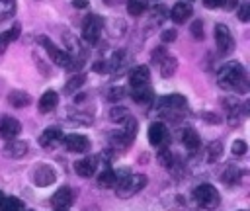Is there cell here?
I'll list each match as a JSON object with an SVG mask.
<instances>
[{"mask_svg":"<svg viewBox=\"0 0 250 211\" xmlns=\"http://www.w3.org/2000/svg\"><path fill=\"white\" fill-rule=\"evenodd\" d=\"M219 86L229 92H246V72L240 63H227L219 70Z\"/></svg>","mask_w":250,"mask_h":211,"instance_id":"obj_1","label":"cell"},{"mask_svg":"<svg viewBox=\"0 0 250 211\" xmlns=\"http://www.w3.org/2000/svg\"><path fill=\"white\" fill-rule=\"evenodd\" d=\"M146 186L145 174H131L127 168L115 170V191L117 197H133L137 191H141Z\"/></svg>","mask_w":250,"mask_h":211,"instance_id":"obj_2","label":"cell"},{"mask_svg":"<svg viewBox=\"0 0 250 211\" xmlns=\"http://www.w3.org/2000/svg\"><path fill=\"white\" fill-rule=\"evenodd\" d=\"M37 41L41 43V47L47 51V55L51 57V61H53L55 64L64 66V68H68V66H70V55H68L64 49L57 47V45H55L49 37H45V35H39V37H37Z\"/></svg>","mask_w":250,"mask_h":211,"instance_id":"obj_3","label":"cell"},{"mask_svg":"<svg viewBox=\"0 0 250 211\" xmlns=\"http://www.w3.org/2000/svg\"><path fill=\"white\" fill-rule=\"evenodd\" d=\"M193 199H195V203L199 207H215L221 201L217 188L211 186V184H199L193 190Z\"/></svg>","mask_w":250,"mask_h":211,"instance_id":"obj_4","label":"cell"},{"mask_svg":"<svg viewBox=\"0 0 250 211\" xmlns=\"http://www.w3.org/2000/svg\"><path fill=\"white\" fill-rule=\"evenodd\" d=\"M148 143L158 148H166V145L170 143V131L162 121H154L148 125Z\"/></svg>","mask_w":250,"mask_h":211,"instance_id":"obj_5","label":"cell"},{"mask_svg":"<svg viewBox=\"0 0 250 211\" xmlns=\"http://www.w3.org/2000/svg\"><path fill=\"white\" fill-rule=\"evenodd\" d=\"M213 33H215V43H217L219 53H221V55L230 53L232 47H234V39H232V35H230V29H229L225 23H217L215 29H213Z\"/></svg>","mask_w":250,"mask_h":211,"instance_id":"obj_6","label":"cell"},{"mask_svg":"<svg viewBox=\"0 0 250 211\" xmlns=\"http://www.w3.org/2000/svg\"><path fill=\"white\" fill-rule=\"evenodd\" d=\"M102 27H104V20L100 16H90L82 27V37L88 43H96L102 35Z\"/></svg>","mask_w":250,"mask_h":211,"instance_id":"obj_7","label":"cell"},{"mask_svg":"<svg viewBox=\"0 0 250 211\" xmlns=\"http://www.w3.org/2000/svg\"><path fill=\"white\" fill-rule=\"evenodd\" d=\"M31 180H33L35 186L45 188V186H51L57 180V172L49 164H39V166H35V170L31 174Z\"/></svg>","mask_w":250,"mask_h":211,"instance_id":"obj_8","label":"cell"},{"mask_svg":"<svg viewBox=\"0 0 250 211\" xmlns=\"http://www.w3.org/2000/svg\"><path fill=\"white\" fill-rule=\"evenodd\" d=\"M21 133V123L16 117H2L0 121V139L14 141Z\"/></svg>","mask_w":250,"mask_h":211,"instance_id":"obj_9","label":"cell"},{"mask_svg":"<svg viewBox=\"0 0 250 211\" xmlns=\"http://www.w3.org/2000/svg\"><path fill=\"white\" fill-rule=\"evenodd\" d=\"M62 143H64V147L70 150V152H86L88 148H90V141H88V137H84V135H78V133H70V135H66V137H62Z\"/></svg>","mask_w":250,"mask_h":211,"instance_id":"obj_10","label":"cell"},{"mask_svg":"<svg viewBox=\"0 0 250 211\" xmlns=\"http://www.w3.org/2000/svg\"><path fill=\"white\" fill-rule=\"evenodd\" d=\"M74 170L82 178H92L96 174V170H98V156H86L82 160H76Z\"/></svg>","mask_w":250,"mask_h":211,"instance_id":"obj_11","label":"cell"},{"mask_svg":"<svg viewBox=\"0 0 250 211\" xmlns=\"http://www.w3.org/2000/svg\"><path fill=\"white\" fill-rule=\"evenodd\" d=\"M72 199H74L72 190L64 186V188H59V190L53 193V197H51V205L57 207V209H61V211H64V207H70V205H72Z\"/></svg>","mask_w":250,"mask_h":211,"instance_id":"obj_12","label":"cell"},{"mask_svg":"<svg viewBox=\"0 0 250 211\" xmlns=\"http://www.w3.org/2000/svg\"><path fill=\"white\" fill-rule=\"evenodd\" d=\"M129 82H131L133 88L148 86V82H150V70H148V66H145V64L135 66L131 70V74H129Z\"/></svg>","mask_w":250,"mask_h":211,"instance_id":"obj_13","label":"cell"},{"mask_svg":"<svg viewBox=\"0 0 250 211\" xmlns=\"http://www.w3.org/2000/svg\"><path fill=\"white\" fill-rule=\"evenodd\" d=\"M62 131L61 129H57V127H49V129H45L43 131V135L39 137V145L43 147V148H55L59 143H62Z\"/></svg>","mask_w":250,"mask_h":211,"instance_id":"obj_14","label":"cell"},{"mask_svg":"<svg viewBox=\"0 0 250 211\" xmlns=\"http://www.w3.org/2000/svg\"><path fill=\"white\" fill-rule=\"evenodd\" d=\"M191 14H193V8H191L189 2H176V4L172 6V10H170V18H172L176 23L188 21V20L191 18Z\"/></svg>","mask_w":250,"mask_h":211,"instance_id":"obj_15","label":"cell"},{"mask_svg":"<svg viewBox=\"0 0 250 211\" xmlns=\"http://www.w3.org/2000/svg\"><path fill=\"white\" fill-rule=\"evenodd\" d=\"M57 104H59V94L55 90H47V92L41 94L37 107H39L41 113H47V111H53L57 107Z\"/></svg>","mask_w":250,"mask_h":211,"instance_id":"obj_16","label":"cell"},{"mask_svg":"<svg viewBox=\"0 0 250 211\" xmlns=\"http://www.w3.org/2000/svg\"><path fill=\"white\" fill-rule=\"evenodd\" d=\"M182 143H184V147H186L188 150L195 152V150L199 148V145H201L199 133H197L195 129H191V127H186V129L182 131Z\"/></svg>","mask_w":250,"mask_h":211,"instance_id":"obj_17","label":"cell"},{"mask_svg":"<svg viewBox=\"0 0 250 211\" xmlns=\"http://www.w3.org/2000/svg\"><path fill=\"white\" fill-rule=\"evenodd\" d=\"M27 152V143L23 141H8L4 145V154L10 158H21Z\"/></svg>","mask_w":250,"mask_h":211,"instance_id":"obj_18","label":"cell"},{"mask_svg":"<svg viewBox=\"0 0 250 211\" xmlns=\"http://www.w3.org/2000/svg\"><path fill=\"white\" fill-rule=\"evenodd\" d=\"M158 107H168V109H184L186 107V98L180 94H170V96H162L158 100Z\"/></svg>","mask_w":250,"mask_h":211,"instance_id":"obj_19","label":"cell"},{"mask_svg":"<svg viewBox=\"0 0 250 211\" xmlns=\"http://www.w3.org/2000/svg\"><path fill=\"white\" fill-rule=\"evenodd\" d=\"M158 64H160V74L164 78H172L176 74V70H178V59L172 57V55H166Z\"/></svg>","mask_w":250,"mask_h":211,"instance_id":"obj_20","label":"cell"},{"mask_svg":"<svg viewBox=\"0 0 250 211\" xmlns=\"http://www.w3.org/2000/svg\"><path fill=\"white\" fill-rule=\"evenodd\" d=\"M8 102H10V106H14V107H25V106H29L31 96H29L27 92H23V90H12V92L8 94Z\"/></svg>","mask_w":250,"mask_h":211,"instance_id":"obj_21","label":"cell"},{"mask_svg":"<svg viewBox=\"0 0 250 211\" xmlns=\"http://www.w3.org/2000/svg\"><path fill=\"white\" fill-rule=\"evenodd\" d=\"M96 182H98V186H100V188H105V190L115 188V170H111V168L102 170V172H100V176L96 178Z\"/></svg>","mask_w":250,"mask_h":211,"instance_id":"obj_22","label":"cell"},{"mask_svg":"<svg viewBox=\"0 0 250 211\" xmlns=\"http://www.w3.org/2000/svg\"><path fill=\"white\" fill-rule=\"evenodd\" d=\"M84 82H86V76H84V74H74V76H70L68 82L64 84L62 92H64V94H74V92H78V90L82 88Z\"/></svg>","mask_w":250,"mask_h":211,"instance_id":"obj_23","label":"cell"},{"mask_svg":"<svg viewBox=\"0 0 250 211\" xmlns=\"http://www.w3.org/2000/svg\"><path fill=\"white\" fill-rule=\"evenodd\" d=\"M148 8V0H127V12L131 16H141Z\"/></svg>","mask_w":250,"mask_h":211,"instance_id":"obj_24","label":"cell"},{"mask_svg":"<svg viewBox=\"0 0 250 211\" xmlns=\"http://www.w3.org/2000/svg\"><path fill=\"white\" fill-rule=\"evenodd\" d=\"M133 100H135L137 104H148V102L152 100V92H150V88H148V86L135 88V92H133Z\"/></svg>","mask_w":250,"mask_h":211,"instance_id":"obj_25","label":"cell"},{"mask_svg":"<svg viewBox=\"0 0 250 211\" xmlns=\"http://www.w3.org/2000/svg\"><path fill=\"white\" fill-rule=\"evenodd\" d=\"M16 14V0H0V20L12 18Z\"/></svg>","mask_w":250,"mask_h":211,"instance_id":"obj_26","label":"cell"},{"mask_svg":"<svg viewBox=\"0 0 250 211\" xmlns=\"http://www.w3.org/2000/svg\"><path fill=\"white\" fill-rule=\"evenodd\" d=\"M131 115H129V109L127 107H113L111 111H109V121H113V123H123V121H127Z\"/></svg>","mask_w":250,"mask_h":211,"instance_id":"obj_27","label":"cell"},{"mask_svg":"<svg viewBox=\"0 0 250 211\" xmlns=\"http://www.w3.org/2000/svg\"><path fill=\"white\" fill-rule=\"evenodd\" d=\"M221 154H223V145L221 143H211L209 147H207V158H209V162H217L219 158H221Z\"/></svg>","mask_w":250,"mask_h":211,"instance_id":"obj_28","label":"cell"},{"mask_svg":"<svg viewBox=\"0 0 250 211\" xmlns=\"http://www.w3.org/2000/svg\"><path fill=\"white\" fill-rule=\"evenodd\" d=\"M238 178H240V170H238L236 166H229V168L225 170V174H223V182H225V184L238 182Z\"/></svg>","mask_w":250,"mask_h":211,"instance_id":"obj_29","label":"cell"},{"mask_svg":"<svg viewBox=\"0 0 250 211\" xmlns=\"http://www.w3.org/2000/svg\"><path fill=\"white\" fill-rule=\"evenodd\" d=\"M4 211H23V203L18 197H6L4 201Z\"/></svg>","mask_w":250,"mask_h":211,"instance_id":"obj_30","label":"cell"},{"mask_svg":"<svg viewBox=\"0 0 250 211\" xmlns=\"http://www.w3.org/2000/svg\"><path fill=\"white\" fill-rule=\"evenodd\" d=\"M238 20L240 21H248L250 20V0H242L238 6Z\"/></svg>","mask_w":250,"mask_h":211,"instance_id":"obj_31","label":"cell"},{"mask_svg":"<svg viewBox=\"0 0 250 211\" xmlns=\"http://www.w3.org/2000/svg\"><path fill=\"white\" fill-rule=\"evenodd\" d=\"M189 29H191V35H193L197 41H201V39L205 37V35H203V21H201V20H195Z\"/></svg>","mask_w":250,"mask_h":211,"instance_id":"obj_32","label":"cell"},{"mask_svg":"<svg viewBox=\"0 0 250 211\" xmlns=\"http://www.w3.org/2000/svg\"><path fill=\"white\" fill-rule=\"evenodd\" d=\"M230 150H232V154H234V156H242V154H246L248 147H246V143H244V141H240V139H238V141H234V143H232V148H230Z\"/></svg>","mask_w":250,"mask_h":211,"instance_id":"obj_33","label":"cell"},{"mask_svg":"<svg viewBox=\"0 0 250 211\" xmlns=\"http://www.w3.org/2000/svg\"><path fill=\"white\" fill-rule=\"evenodd\" d=\"M121 98H125V90L123 88H111L109 94H107V100H111V102H117Z\"/></svg>","mask_w":250,"mask_h":211,"instance_id":"obj_34","label":"cell"},{"mask_svg":"<svg viewBox=\"0 0 250 211\" xmlns=\"http://www.w3.org/2000/svg\"><path fill=\"white\" fill-rule=\"evenodd\" d=\"M176 35H178L176 29H164L162 35H160V39H162L164 43H170V41H176Z\"/></svg>","mask_w":250,"mask_h":211,"instance_id":"obj_35","label":"cell"},{"mask_svg":"<svg viewBox=\"0 0 250 211\" xmlns=\"http://www.w3.org/2000/svg\"><path fill=\"white\" fill-rule=\"evenodd\" d=\"M12 41H10V35H8V31H2L0 33V55L8 49V45H10Z\"/></svg>","mask_w":250,"mask_h":211,"instance_id":"obj_36","label":"cell"},{"mask_svg":"<svg viewBox=\"0 0 250 211\" xmlns=\"http://www.w3.org/2000/svg\"><path fill=\"white\" fill-rule=\"evenodd\" d=\"M20 33H21V25H20V23L16 21V23H14V25H12L10 29H8V35H10V41H14V39H18V37H20Z\"/></svg>","mask_w":250,"mask_h":211,"instance_id":"obj_37","label":"cell"},{"mask_svg":"<svg viewBox=\"0 0 250 211\" xmlns=\"http://www.w3.org/2000/svg\"><path fill=\"white\" fill-rule=\"evenodd\" d=\"M166 55H168V53H166V49H164V47H156V49L152 51V61L160 63V61H162Z\"/></svg>","mask_w":250,"mask_h":211,"instance_id":"obj_38","label":"cell"},{"mask_svg":"<svg viewBox=\"0 0 250 211\" xmlns=\"http://www.w3.org/2000/svg\"><path fill=\"white\" fill-rule=\"evenodd\" d=\"M223 4H225V0H203V6L209 8V10H213V8H223Z\"/></svg>","mask_w":250,"mask_h":211,"instance_id":"obj_39","label":"cell"},{"mask_svg":"<svg viewBox=\"0 0 250 211\" xmlns=\"http://www.w3.org/2000/svg\"><path fill=\"white\" fill-rule=\"evenodd\" d=\"M94 70H96V72H109V64L104 63V61H98V63L94 64Z\"/></svg>","mask_w":250,"mask_h":211,"instance_id":"obj_40","label":"cell"},{"mask_svg":"<svg viewBox=\"0 0 250 211\" xmlns=\"http://www.w3.org/2000/svg\"><path fill=\"white\" fill-rule=\"evenodd\" d=\"M236 6H238V0H225V4H223L225 10H234Z\"/></svg>","mask_w":250,"mask_h":211,"instance_id":"obj_41","label":"cell"},{"mask_svg":"<svg viewBox=\"0 0 250 211\" xmlns=\"http://www.w3.org/2000/svg\"><path fill=\"white\" fill-rule=\"evenodd\" d=\"M72 6L82 10V8H86V6H88V2H86V0H72Z\"/></svg>","mask_w":250,"mask_h":211,"instance_id":"obj_42","label":"cell"},{"mask_svg":"<svg viewBox=\"0 0 250 211\" xmlns=\"http://www.w3.org/2000/svg\"><path fill=\"white\" fill-rule=\"evenodd\" d=\"M4 201H6V195L0 191V211H4Z\"/></svg>","mask_w":250,"mask_h":211,"instance_id":"obj_43","label":"cell"},{"mask_svg":"<svg viewBox=\"0 0 250 211\" xmlns=\"http://www.w3.org/2000/svg\"><path fill=\"white\" fill-rule=\"evenodd\" d=\"M84 211H98V207L96 205H88V207H84Z\"/></svg>","mask_w":250,"mask_h":211,"instance_id":"obj_44","label":"cell"},{"mask_svg":"<svg viewBox=\"0 0 250 211\" xmlns=\"http://www.w3.org/2000/svg\"><path fill=\"white\" fill-rule=\"evenodd\" d=\"M188 2H193V0H188Z\"/></svg>","mask_w":250,"mask_h":211,"instance_id":"obj_45","label":"cell"},{"mask_svg":"<svg viewBox=\"0 0 250 211\" xmlns=\"http://www.w3.org/2000/svg\"><path fill=\"white\" fill-rule=\"evenodd\" d=\"M29 211H33V209H29Z\"/></svg>","mask_w":250,"mask_h":211,"instance_id":"obj_46","label":"cell"},{"mask_svg":"<svg viewBox=\"0 0 250 211\" xmlns=\"http://www.w3.org/2000/svg\"><path fill=\"white\" fill-rule=\"evenodd\" d=\"M57 211H61V209H57Z\"/></svg>","mask_w":250,"mask_h":211,"instance_id":"obj_47","label":"cell"}]
</instances>
